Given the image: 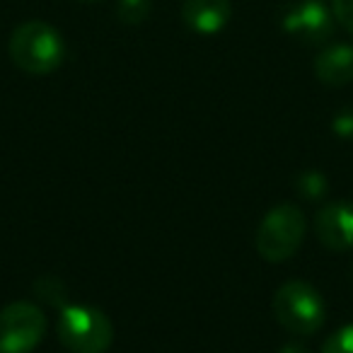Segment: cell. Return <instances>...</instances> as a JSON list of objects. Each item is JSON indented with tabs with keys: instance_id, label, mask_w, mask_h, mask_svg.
<instances>
[{
	"instance_id": "obj_1",
	"label": "cell",
	"mask_w": 353,
	"mask_h": 353,
	"mask_svg": "<svg viewBox=\"0 0 353 353\" xmlns=\"http://www.w3.org/2000/svg\"><path fill=\"white\" fill-rule=\"evenodd\" d=\"M8 54L22 73L49 75L63 63L65 44L61 32L51 27L49 22L30 20L10 34Z\"/></svg>"
},
{
	"instance_id": "obj_2",
	"label": "cell",
	"mask_w": 353,
	"mask_h": 353,
	"mask_svg": "<svg viewBox=\"0 0 353 353\" xmlns=\"http://www.w3.org/2000/svg\"><path fill=\"white\" fill-rule=\"evenodd\" d=\"M274 319L295 336H312L327 322V303L312 283L293 279L283 283L271 300Z\"/></svg>"
},
{
	"instance_id": "obj_3",
	"label": "cell",
	"mask_w": 353,
	"mask_h": 353,
	"mask_svg": "<svg viewBox=\"0 0 353 353\" xmlns=\"http://www.w3.org/2000/svg\"><path fill=\"white\" fill-rule=\"evenodd\" d=\"M56 334L70 353H107L114 341V324L107 312L92 305H63Z\"/></svg>"
},
{
	"instance_id": "obj_4",
	"label": "cell",
	"mask_w": 353,
	"mask_h": 353,
	"mask_svg": "<svg viewBox=\"0 0 353 353\" xmlns=\"http://www.w3.org/2000/svg\"><path fill=\"white\" fill-rule=\"evenodd\" d=\"M305 232H307L305 213L295 203H279L261 218L254 235V247L261 259L281 264L300 250Z\"/></svg>"
},
{
	"instance_id": "obj_5",
	"label": "cell",
	"mask_w": 353,
	"mask_h": 353,
	"mask_svg": "<svg viewBox=\"0 0 353 353\" xmlns=\"http://www.w3.org/2000/svg\"><path fill=\"white\" fill-rule=\"evenodd\" d=\"M46 334V317L39 305L15 300L0 310V353H32Z\"/></svg>"
},
{
	"instance_id": "obj_6",
	"label": "cell",
	"mask_w": 353,
	"mask_h": 353,
	"mask_svg": "<svg viewBox=\"0 0 353 353\" xmlns=\"http://www.w3.org/2000/svg\"><path fill=\"white\" fill-rule=\"evenodd\" d=\"M334 12L324 0H290L279 15L281 30L305 46H319L334 34Z\"/></svg>"
},
{
	"instance_id": "obj_7",
	"label": "cell",
	"mask_w": 353,
	"mask_h": 353,
	"mask_svg": "<svg viewBox=\"0 0 353 353\" xmlns=\"http://www.w3.org/2000/svg\"><path fill=\"white\" fill-rule=\"evenodd\" d=\"M314 235L327 250L351 252L353 250V201L339 199L319 208L314 216Z\"/></svg>"
},
{
	"instance_id": "obj_8",
	"label": "cell",
	"mask_w": 353,
	"mask_h": 353,
	"mask_svg": "<svg viewBox=\"0 0 353 353\" xmlns=\"http://www.w3.org/2000/svg\"><path fill=\"white\" fill-rule=\"evenodd\" d=\"M232 17L230 0H184L182 20L194 34L213 37L228 27Z\"/></svg>"
},
{
	"instance_id": "obj_9",
	"label": "cell",
	"mask_w": 353,
	"mask_h": 353,
	"mask_svg": "<svg viewBox=\"0 0 353 353\" xmlns=\"http://www.w3.org/2000/svg\"><path fill=\"white\" fill-rule=\"evenodd\" d=\"M314 75L327 88H343L353 80V44L339 41L314 59Z\"/></svg>"
},
{
	"instance_id": "obj_10",
	"label": "cell",
	"mask_w": 353,
	"mask_h": 353,
	"mask_svg": "<svg viewBox=\"0 0 353 353\" xmlns=\"http://www.w3.org/2000/svg\"><path fill=\"white\" fill-rule=\"evenodd\" d=\"M152 10V0H119L117 15L123 25H141Z\"/></svg>"
},
{
	"instance_id": "obj_11",
	"label": "cell",
	"mask_w": 353,
	"mask_h": 353,
	"mask_svg": "<svg viewBox=\"0 0 353 353\" xmlns=\"http://www.w3.org/2000/svg\"><path fill=\"white\" fill-rule=\"evenodd\" d=\"M322 353H353V324L336 329L332 336L324 341Z\"/></svg>"
},
{
	"instance_id": "obj_12",
	"label": "cell",
	"mask_w": 353,
	"mask_h": 353,
	"mask_svg": "<svg viewBox=\"0 0 353 353\" xmlns=\"http://www.w3.org/2000/svg\"><path fill=\"white\" fill-rule=\"evenodd\" d=\"M34 293L39 295L41 300H46V303L59 305V303H63L65 290H63V285H61V281H56V279H51V276H46V279H39L34 283Z\"/></svg>"
},
{
	"instance_id": "obj_13",
	"label": "cell",
	"mask_w": 353,
	"mask_h": 353,
	"mask_svg": "<svg viewBox=\"0 0 353 353\" xmlns=\"http://www.w3.org/2000/svg\"><path fill=\"white\" fill-rule=\"evenodd\" d=\"M332 12L339 25L353 34V0H332Z\"/></svg>"
},
{
	"instance_id": "obj_14",
	"label": "cell",
	"mask_w": 353,
	"mask_h": 353,
	"mask_svg": "<svg viewBox=\"0 0 353 353\" xmlns=\"http://www.w3.org/2000/svg\"><path fill=\"white\" fill-rule=\"evenodd\" d=\"M334 128H336L339 133H343V136H353V109L351 112H343L341 117H336Z\"/></svg>"
},
{
	"instance_id": "obj_15",
	"label": "cell",
	"mask_w": 353,
	"mask_h": 353,
	"mask_svg": "<svg viewBox=\"0 0 353 353\" xmlns=\"http://www.w3.org/2000/svg\"><path fill=\"white\" fill-rule=\"evenodd\" d=\"M83 3H99V0H83Z\"/></svg>"
}]
</instances>
